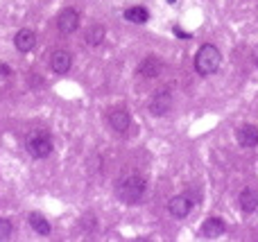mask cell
Returning a JSON list of instances; mask_svg holds the SVG:
<instances>
[{
  "label": "cell",
  "instance_id": "cell-12",
  "mask_svg": "<svg viewBox=\"0 0 258 242\" xmlns=\"http://www.w3.org/2000/svg\"><path fill=\"white\" fill-rule=\"evenodd\" d=\"M238 201H240L242 213H253V210L258 208V190H253V188H244V190L240 192Z\"/></svg>",
  "mask_w": 258,
  "mask_h": 242
},
{
  "label": "cell",
  "instance_id": "cell-3",
  "mask_svg": "<svg viewBox=\"0 0 258 242\" xmlns=\"http://www.w3.org/2000/svg\"><path fill=\"white\" fill-rule=\"evenodd\" d=\"M27 152H30L34 159H45L52 152V138L48 134H32L27 138Z\"/></svg>",
  "mask_w": 258,
  "mask_h": 242
},
{
  "label": "cell",
  "instance_id": "cell-17",
  "mask_svg": "<svg viewBox=\"0 0 258 242\" xmlns=\"http://www.w3.org/2000/svg\"><path fill=\"white\" fill-rule=\"evenodd\" d=\"M12 235V224L7 219H0V240H9Z\"/></svg>",
  "mask_w": 258,
  "mask_h": 242
},
{
  "label": "cell",
  "instance_id": "cell-1",
  "mask_svg": "<svg viewBox=\"0 0 258 242\" xmlns=\"http://www.w3.org/2000/svg\"><path fill=\"white\" fill-rule=\"evenodd\" d=\"M145 188H147V183H145L143 177H138V174H129V177H125V179L118 181L116 195H118V199L125 201V204H138L145 195Z\"/></svg>",
  "mask_w": 258,
  "mask_h": 242
},
{
  "label": "cell",
  "instance_id": "cell-9",
  "mask_svg": "<svg viewBox=\"0 0 258 242\" xmlns=\"http://www.w3.org/2000/svg\"><path fill=\"white\" fill-rule=\"evenodd\" d=\"M70 66H72V57H70V52H66V50H57V52H52V57H50V68H52L54 73L63 75V73H68V70H70Z\"/></svg>",
  "mask_w": 258,
  "mask_h": 242
},
{
  "label": "cell",
  "instance_id": "cell-21",
  "mask_svg": "<svg viewBox=\"0 0 258 242\" xmlns=\"http://www.w3.org/2000/svg\"><path fill=\"white\" fill-rule=\"evenodd\" d=\"M251 59H253V64H256V68H258V48L253 50V55H251Z\"/></svg>",
  "mask_w": 258,
  "mask_h": 242
},
{
  "label": "cell",
  "instance_id": "cell-8",
  "mask_svg": "<svg viewBox=\"0 0 258 242\" xmlns=\"http://www.w3.org/2000/svg\"><path fill=\"white\" fill-rule=\"evenodd\" d=\"M240 147H256L258 145V127L256 125H242L235 134Z\"/></svg>",
  "mask_w": 258,
  "mask_h": 242
},
{
  "label": "cell",
  "instance_id": "cell-13",
  "mask_svg": "<svg viewBox=\"0 0 258 242\" xmlns=\"http://www.w3.org/2000/svg\"><path fill=\"white\" fill-rule=\"evenodd\" d=\"M14 43H16V48L21 52H30L32 48L36 46V34L32 32V30H21V32L16 34V39H14Z\"/></svg>",
  "mask_w": 258,
  "mask_h": 242
},
{
  "label": "cell",
  "instance_id": "cell-16",
  "mask_svg": "<svg viewBox=\"0 0 258 242\" xmlns=\"http://www.w3.org/2000/svg\"><path fill=\"white\" fill-rule=\"evenodd\" d=\"M30 224H32V228H34L39 235H48V233H50V224H48V219H45L43 215L32 213L30 215Z\"/></svg>",
  "mask_w": 258,
  "mask_h": 242
},
{
  "label": "cell",
  "instance_id": "cell-14",
  "mask_svg": "<svg viewBox=\"0 0 258 242\" xmlns=\"http://www.w3.org/2000/svg\"><path fill=\"white\" fill-rule=\"evenodd\" d=\"M125 19L129 21V23H145V21L149 19V14H147V10H145V7L136 5V7L125 10Z\"/></svg>",
  "mask_w": 258,
  "mask_h": 242
},
{
  "label": "cell",
  "instance_id": "cell-2",
  "mask_svg": "<svg viewBox=\"0 0 258 242\" xmlns=\"http://www.w3.org/2000/svg\"><path fill=\"white\" fill-rule=\"evenodd\" d=\"M220 64H222V55L215 46H211V43H204V46L197 50V55H195V70H197L202 77L213 75L217 68H220Z\"/></svg>",
  "mask_w": 258,
  "mask_h": 242
},
{
  "label": "cell",
  "instance_id": "cell-4",
  "mask_svg": "<svg viewBox=\"0 0 258 242\" xmlns=\"http://www.w3.org/2000/svg\"><path fill=\"white\" fill-rule=\"evenodd\" d=\"M193 206H195V199H193V195H188V192H184V195H177V197H172L170 199V204H167V210H170V215L172 217H177V219H184L186 215L193 210Z\"/></svg>",
  "mask_w": 258,
  "mask_h": 242
},
{
  "label": "cell",
  "instance_id": "cell-18",
  "mask_svg": "<svg viewBox=\"0 0 258 242\" xmlns=\"http://www.w3.org/2000/svg\"><path fill=\"white\" fill-rule=\"evenodd\" d=\"M81 226H84V228H93V226H95V219H93V215H86V217L81 219Z\"/></svg>",
  "mask_w": 258,
  "mask_h": 242
},
{
  "label": "cell",
  "instance_id": "cell-10",
  "mask_svg": "<svg viewBox=\"0 0 258 242\" xmlns=\"http://www.w3.org/2000/svg\"><path fill=\"white\" fill-rule=\"evenodd\" d=\"M224 231H226V224L222 222L220 217H208L206 222L202 224V235L208 237V240H215V237L224 235Z\"/></svg>",
  "mask_w": 258,
  "mask_h": 242
},
{
  "label": "cell",
  "instance_id": "cell-7",
  "mask_svg": "<svg viewBox=\"0 0 258 242\" xmlns=\"http://www.w3.org/2000/svg\"><path fill=\"white\" fill-rule=\"evenodd\" d=\"M109 127L113 129V132H118V134H125L127 129L131 127V115L127 113L125 109H120V106H118V109H113L111 113H109Z\"/></svg>",
  "mask_w": 258,
  "mask_h": 242
},
{
  "label": "cell",
  "instance_id": "cell-19",
  "mask_svg": "<svg viewBox=\"0 0 258 242\" xmlns=\"http://www.w3.org/2000/svg\"><path fill=\"white\" fill-rule=\"evenodd\" d=\"M9 73H12L9 66H0V77H9Z\"/></svg>",
  "mask_w": 258,
  "mask_h": 242
},
{
  "label": "cell",
  "instance_id": "cell-6",
  "mask_svg": "<svg viewBox=\"0 0 258 242\" xmlns=\"http://www.w3.org/2000/svg\"><path fill=\"white\" fill-rule=\"evenodd\" d=\"M57 28H59V32H63V34H72L79 28V12L72 10V7L63 10L57 19Z\"/></svg>",
  "mask_w": 258,
  "mask_h": 242
},
{
  "label": "cell",
  "instance_id": "cell-11",
  "mask_svg": "<svg viewBox=\"0 0 258 242\" xmlns=\"http://www.w3.org/2000/svg\"><path fill=\"white\" fill-rule=\"evenodd\" d=\"M161 70H163V64L156 59V57H145L143 61H140V66H138V73L143 75V77H147V79H152V77H158L161 75Z\"/></svg>",
  "mask_w": 258,
  "mask_h": 242
},
{
  "label": "cell",
  "instance_id": "cell-15",
  "mask_svg": "<svg viewBox=\"0 0 258 242\" xmlns=\"http://www.w3.org/2000/svg\"><path fill=\"white\" fill-rule=\"evenodd\" d=\"M104 34H107V30H104L102 25H91V28L86 30V43H89V46H100V43L104 41Z\"/></svg>",
  "mask_w": 258,
  "mask_h": 242
},
{
  "label": "cell",
  "instance_id": "cell-5",
  "mask_svg": "<svg viewBox=\"0 0 258 242\" xmlns=\"http://www.w3.org/2000/svg\"><path fill=\"white\" fill-rule=\"evenodd\" d=\"M149 113L152 115H165L167 111L172 109V95L167 88H161V91H156L152 95V100H149Z\"/></svg>",
  "mask_w": 258,
  "mask_h": 242
},
{
  "label": "cell",
  "instance_id": "cell-20",
  "mask_svg": "<svg viewBox=\"0 0 258 242\" xmlns=\"http://www.w3.org/2000/svg\"><path fill=\"white\" fill-rule=\"evenodd\" d=\"M175 34H177V37H179V39H190V34L181 32V30H179V28H175Z\"/></svg>",
  "mask_w": 258,
  "mask_h": 242
}]
</instances>
